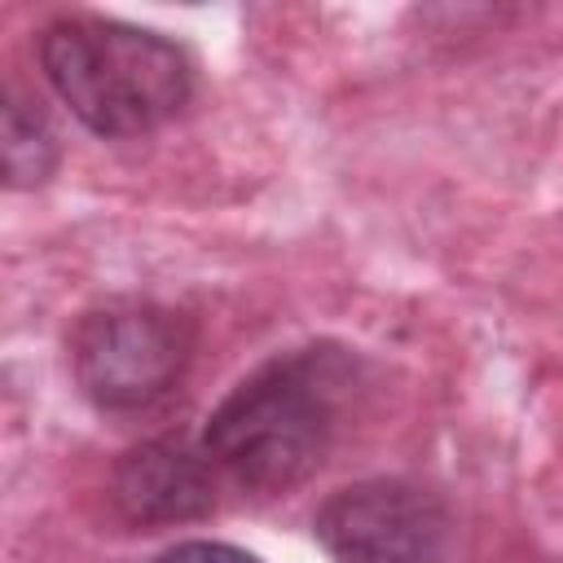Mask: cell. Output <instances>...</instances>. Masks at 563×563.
Returning <instances> with one entry per match:
<instances>
[{"label":"cell","mask_w":563,"mask_h":563,"mask_svg":"<svg viewBox=\"0 0 563 563\" xmlns=\"http://www.w3.org/2000/svg\"><path fill=\"white\" fill-rule=\"evenodd\" d=\"M352 361L339 347H299L242 378L207 418L202 453L246 493H286L330 453L352 400Z\"/></svg>","instance_id":"1"},{"label":"cell","mask_w":563,"mask_h":563,"mask_svg":"<svg viewBox=\"0 0 563 563\" xmlns=\"http://www.w3.org/2000/svg\"><path fill=\"white\" fill-rule=\"evenodd\" d=\"M40 66L70 114L97 136L154 132L194 92L185 48L114 18H57L40 35Z\"/></svg>","instance_id":"2"},{"label":"cell","mask_w":563,"mask_h":563,"mask_svg":"<svg viewBox=\"0 0 563 563\" xmlns=\"http://www.w3.org/2000/svg\"><path fill=\"white\" fill-rule=\"evenodd\" d=\"M189 361V325L180 312L114 299L84 312L70 330V369L79 391L101 409L154 405Z\"/></svg>","instance_id":"3"},{"label":"cell","mask_w":563,"mask_h":563,"mask_svg":"<svg viewBox=\"0 0 563 563\" xmlns=\"http://www.w3.org/2000/svg\"><path fill=\"white\" fill-rule=\"evenodd\" d=\"M317 541L334 563H444L449 510L409 479H361L321 501Z\"/></svg>","instance_id":"4"},{"label":"cell","mask_w":563,"mask_h":563,"mask_svg":"<svg viewBox=\"0 0 563 563\" xmlns=\"http://www.w3.org/2000/svg\"><path fill=\"white\" fill-rule=\"evenodd\" d=\"M114 501L132 523H180L211 510V462L176 440L132 449L114 471Z\"/></svg>","instance_id":"5"},{"label":"cell","mask_w":563,"mask_h":563,"mask_svg":"<svg viewBox=\"0 0 563 563\" xmlns=\"http://www.w3.org/2000/svg\"><path fill=\"white\" fill-rule=\"evenodd\" d=\"M57 163V141L48 132V123L26 110V101L9 97L4 101V176L13 189L40 185Z\"/></svg>","instance_id":"6"},{"label":"cell","mask_w":563,"mask_h":563,"mask_svg":"<svg viewBox=\"0 0 563 563\" xmlns=\"http://www.w3.org/2000/svg\"><path fill=\"white\" fill-rule=\"evenodd\" d=\"M158 563H260V559L238 545H224V541H180Z\"/></svg>","instance_id":"7"}]
</instances>
